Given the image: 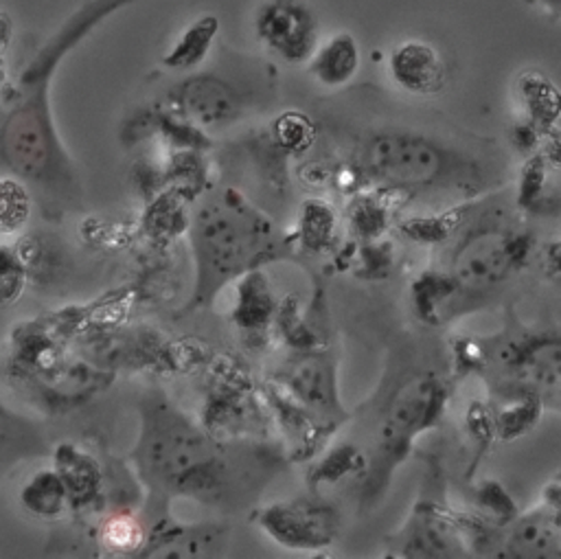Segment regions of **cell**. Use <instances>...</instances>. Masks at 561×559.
Returning <instances> with one entry per match:
<instances>
[{
	"mask_svg": "<svg viewBox=\"0 0 561 559\" xmlns=\"http://www.w3.org/2000/svg\"><path fill=\"white\" fill-rule=\"evenodd\" d=\"M138 2L142 0H83L20 72L9 99L11 110L0 127V153L18 178L53 193L75 189V164L50 112V83L70 50L110 15Z\"/></svg>",
	"mask_w": 561,
	"mask_h": 559,
	"instance_id": "cell-1",
	"label": "cell"
},
{
	"mask_svg": "<svg viewBox=\"0 0 561 559\" xmlns=\"http://www.w3.org/2000/svg\"><path fill=\"white\" fill-rule=\"evenodd\" d=\"M533 237L508 213H482L412 283L419 320L447 324L489 305L526 265Z\"/></svg>",
	"mask_w": 561,
	"mask_h": 559,
	"instance_id": "cell-2",
	"label": "cell"
},
{
	"mask_svg": "<svg viewBox=\"0 0 561 559\" xmlns=\"http://www.w3.org/2000/svg\"><path fill=\"white\" fill-rule=\"evenodd\" d=\"M129 460L138 480L158 498L213 500L228 478L219 441L156 390L138 401V436Z\"/></svg>",
	"mask_w": 561,
	"mask_h": 559,
	"instance_id": "cell-3",
	"label": "cell"
},
{
	"mask_svg": "<svg viewBox=\"0 0 561 559\" xmlns=\"http://www.w3.org/2000/svg\"><path fill=\"white\" fill-rule=\"evenodd\" d=\"M353 169L375 186L421 195H476L489 189L482 162L454 140L412 125H381L357 138Z\"/></svg>",
	"mask_w": 561,
	"mask_h": 559,
	"instance_id": "cell-4",
	"label": "cell"
},
{
	"mask_svg": "<svg viewBox=\"0 0 561 559\" xmlns=\"http://www.w3.org/2000/svg\"><path fill=\"white\" fill-rule=\"evenodd\" d=\"M188 235L195 287L186 309L210 305L226 285L278 261L287 250L276 224L234 189L204 197L193 213Z\"/></svg>",
	"mask_w": 561,
	"mask_h": 559,
	"instance_id": "cell-5",
	"label": "cell"
},
{
	"mask_svg": "<svg viewBox=\"0 0 561 559\" xmlns=\"http://www.w3.org/2000/svg\"><path fill=\"white\" fill-rule=\"evenodd\" d=\"M447 399V381L430 370L410 375L390 392L377 419L370 460L362 476L364 502L383 493L392 471L408 458L416 438L438 425Z\"/></svg>",
	"mask_w": 561,
	"mask_h": 559,
	"instance_id": "cell-6",
	"label": "cell"
},
{
	"mask_svg": "<svg viewBox=\"0 0 561 559\" xmlns=\"http://www.w3.org/2000/svg\"><path fill=\"white\" fill-rule=\"evenodd\" d=\"M489 388L502 403H533L557 410L561 386V342L557 331H519L478 353Z\"/></svg>",
	"mask_w": 561,
	"mask_h": 559,
	"instance_id": "cell-7",
	"label": "cell"
},
{
	"mask_svg": "<svg viewBox=\"0 0 561 559\" xmlns=\"http://www.w3.org/2000/svg\"><path fill=\"white\" fill-rule=\"evenodd\" d=\"M261 533L285 550H322L337 537V513L316 498H287L256 511Z\"/></svg>",
	"mask_w": 561,
	"mask_h": 559,
	"instance_id": "cell-8",
	"label": "cell"
},
{
	"mask_svg": "<svg viewBox=\"0 0 561 559\" xmlns=\"http://www.w3.org/2000/svg\"><path fill=\"white\" fill-rule=\"evenodd\" d=\"M167 101L171 114L197 132L230 127L245 112L239 88L215 72H191L169 90Z\"/></svg>",
	"mask_w": 561,
	"mask_h": 559,
	"instance_id": "cell-9",
	"label": "cell"
},
{
	"mask_svg": "<svg viewBox=\"0 0 561 559\" xmlns=\"http://www.w3.org/2000/svg\"><path fill=\"white\" fill-rule=\"evenodd\" d=\"M254 35L285 64H307L320 42L318 15L305 0H267L254 18Z\"/></svg>",
	"mask_w": 561,
	"mask_h": 559,
	"instance_id": "cell-10",
	"label": "cell"
},
{
	"mask_svg": "<svg viewBox=\"0 0 561 559\" xmlns=\"http://www.w3.org/2000/svg\"><path fill=\"white\" fill-rule=\"evenodd\" d=\"M495 557L511 559H554L561 555V522L557 491L546 498L541 506H535L513 520L504 528Z\"/></svg>",
	"mask_w": 561,
	"mask_h": 559,
	"instance_id": "cell-11",
	"label": "cell"
},
{
	"mask_svg": "<svg viewBox=\"0 0 561 559\" xmlns=\"http://www.w3.org/2000/svg\"><path fill=\"white\" fill-rule=\"evenodd\" d=\"M388 72L405 94L430 99L447 85V64L436 46L425 39H403L388 55Z\"/></svg>",
	"mask_w": 561,
	"mask_h": 559,
	"instance_id": "cell-12",
	"label": "cell"
},
{
	"mask_svg": "<svg viewBox=\"0 0 561 559\" xmlns=\"http://www.w3.org/2000/svg\"><path fill=\"white\" fill-rule=\"evenodd\" d=\"M405 557H460L465 555V526L434 506H419L397 541Z\"/></svg>",
	"mask_w": 561,
	"mask_h": 559,
	"instance_id": "cell-13",
	"label": "cell"
},
{
	"mask_svg": "<svg viewBox=\"0 0 561 559\" xmlns=\"http://www.w3.org/2000/svg\"><path fill=\"white\" fill-rule=\"evenodd\" d=\"M289 373L278 379L280 390L302 406L313 417H333L337 406V390H335V368L329 357L322 353H311L296 360Z\"/></svg>",
	"mask_w": 561,
	"mask_h": 559,
	"instance_id": "cell-14",
	"label": "cell"
},
{
	"mask_svg": "<svg viewBox=\"0 0 561 559\" xmlns=\"http://www.w3.org/2000/svg\"><path fill=\"white\" fill-rule=\"evenodd\" d=\"M53 469L64 482L70 509H83L99 498L103 484L101 465L79 445L59 443L53 454Z\"/></svg>",
	"mask_w": 561,
	"mask_h": 559,
	"instance_id": "cell-15",
	"label": "cell"
},
{
	"mask_svg": "<svg viewBox=\"0 0 561 559\" xmlns=\"http://www.w3.org/2000/svg\"><path fill=\"white\" fill-rule=\"evenodd\" d=\"M307 64L318 85L327 90L346 88L359 70V44L351 33H335L327 42H318Z\"/></svg>",
	"mask_w": 561,
	"mask_h": 559,
	"instance_id": "cell-16",
	"label": "cell"
},
{
	"mask_svg": "<svg viewBox=\"0 0 561 559\" xmlns=\"http://www.w3.org/2000/svg\"><path fill=\"white\" fill-rule=\"evenodd\" d=\"M515 90L524 107V123L537 129L543 140L554 136L561 99L552 79L539 70H524L515 81Z\"/></svg>",
	"mask_w": 561,
	"mask_h": 559,
	"instance_id": "cell-17",
	"label": "cell"
},
{
	"mask_svg": "<svg viewBox=\"0 0 561 559\" xmlns=\"http://www.w3.org/2000/svg\"><path fill=\"white\" fill-rule=\"evenodd\" d=\"M217 33H219V18L217 15L204 13V15L195 18L173 39L169 50L160 57V64L167 70H175V72L195 70L208 57Z\"/></svg>",
	"mask_w": 561,
	"mask_h": 559,
	"instance_id": "cell-18",
	"label": "cell"
},
{
	"mask_svg": "<svg viewBox=\"0 0 561 559\" xmlns=\"http://www.w3.org/2000/svg\"><path fill=\"white\" fill-rule=\"evenodd\" d=\"M219 541L213 526H164L147 531L142 557H199Z\"/></svg>",
	"mask_w": 561,
	"mask_h": 559,
	"instance_id": "cell-19",
	"label": "cell"
},
{
	"mask_svg": "<svg viewBox=\"0 0 561 559\" xmlns=\"http://www.w3.org/2000/svg\"><path fill=\"white\" fill-rule=\"evenodd\" d=\"M20 502L22 506L42 520H55L59 517L68 506V493L64 489V482L59 480L57 471L39 469L35 471L20 489Z\"/></svg>",
	"mask_w": 561,
	"mask_h": 559,
	"instance_id": "cell-20",
	"label": "cell"
},
{
	"mask_svg": "<svg viewBox=\"0 0 561 559\" xmlns=\"http://www.w3.org/2000/svg\"><path fill=\"white\" fill-rule=\"evenodd\" d=\"M101 544L116 555H138L145 546L147 531L131 513H114L101 524Z\"/></svg>",
	"mask_w": 561,
	"mask_h": 559,
	"instance_id": "cell-21",
	"label": "cell"
},
{
	"mask_svg": "<svg viewBox=\"0 0 561 559\" xmlns=\"http://www.w3.org/2000/svg\"><path fill=\"white\" fill-rule=\"evenodd\" d=\"M31 217V195L15 178H0V235L20 232Z\"/></svg>",
	"mask_w": 561,
	"mask_h": 559,
	"instance_id": "cell-22",
	"label": "cell"
},
{
	"mask_svg": "<svg viewBox=\"0 0 561 559\" xmlns=\"http://www.w3.org/2000/svg\"><path fill=\"white\" fill-rule=\"evenodd\" d=\"M274 140L287 151H302L313 140L311 121L305 114L287 112L274 123Z\"/></svg>",
	"mask_w": 561,
	"mask_h": 559,
	"instance_id": "cell-23",
	"label": "cell"
},
{
	"mask_svg": "<svg viewBox=\"0 0 561 559\" xmlns=\"http://www.w3.org/2000/svg\"><path fill=\"white\" fill-rule=\"evenodd\" d=\"M26 283V272L22 270L20 261L15 259L13 250L0 246V305L13 303Z\"/></svg>",
	"mask_w": 561,
	"mask_h": 559,
	"instance_id": "cell-24",
	"label": "cell"
},
{
	"mask_svg": "<svg viewBox=\"0 0 561 559\" xmlns=\"http://www.w3.org/2000/svg\"><path fill=\"white\" fill-rule=\"evenodd\" d=\"M530 4H537L539 7V11L548 18V20H552V22H557L559 18H561V0H528Z\"/></svg>",
	"mask_w": 561,
	"mask_h": 559,
	"instance_id": "cell-25",
	"label": "cell"
},
{
	"mask_svg": "<svg viewBox=\"0 0 561 559\" xmlns=\"http://www.w3.org/2000/svg\"><path fill=\"white\" fill-rule=\"evenodd\" d=\"M11 28H13L11 18H9L4 11H0V55L4 53V48H7L9 42H11Z\"/></svg>",
	"mask_w": 561,
	"mask_h": 559,
	"instance_id": "cell-26",
	"label": "cell"
},
{
	"mask_svg": "<svg viewBox=\"0 0 561 559\" xmlns=\"http://www.w3.org/2000/svg\"><path fill=\"white\" fill-rule=\"evenodd\" d=\"M7 68H4V61H2V57H0V92L7 88Z\"/></svg>",
	"mask_w": 561,
	"mask_h": 559,
	"instance_id": "cell-27",
	"label": "cell"
},
{
	"mask_svg": "<svg viewBox=\"0 0 561 559\" xmlns=\"http://www.w3.org/2000/svg\"><path fill=\"white\" fill-rule=\"evenodd\" d=\"M4 443V425H2V419H0V445Z\"/></svg>",
	"mask_w": 561,
	"mask_h": 559,
	"instance_id": "cell-28",
	"label": "cell"
}]
</instances>
